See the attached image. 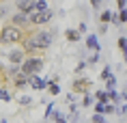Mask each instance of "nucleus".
<instances>
[{
  "label": "nucleus",
  "mask_w": 127,
  "mask_h": 123,
  "mask_svg": "<svg viewBox=\"0 0 127 123\" xmlns=\"http://www.w3.org/2000/svg\"><path fill=\"white\" fill-rule=\"evenodd\" d=\"M0 99H4V102H9V99H11V93H9V91L4 89V86L0 89Z\"/></svg>",
  "instance_id": "a211bd4d"
},
{
  "label": "nucleus",
  "mask_w": 127,
  "mask_h": 123,
  "mask_svg": "<svg viewBox=\"0 0 127 123\" xmlns=\"http://www.w3.org/2000/svg\"><path fill=\"white\" fill-rule=\"evenodd\" d=\"M108 76H112V71H110V67H103V71H101V80H108Z\"/></svg>",
  "instance_id": "aec40b11"
},
{
  "label": "nucleus",
  "mask_w": 127,
  "mask_h": 123,
  "mask_svg": "<svg viewBox=\"0 0 127 123\" xmlns=\"http://www.w3.org/2000/svg\"><path fill=\"white\" fill-rule=\"evenodd\" d=\"M43 69V61H41L39 56H26L24 58V63L20 65V74H24V76H37Z\"/></svg>",
  "instance_id": "7ed1b4c3"
},
{
  "label": "nucleus",
  "mask_w": 127,
  "mask_h": 123,
  "mask_svg": "<svg viewBox=\"0 0 127 123\" xmlns=\"http://www.w3.org/2000/svg\"><path fill=\"white\" fill-rule=\"evenodd\" d=\"M11 22H13L11 26H15V28H20V26H22V30L30 26V24H28V15H26V13H15L13 17H11Z\"/></svg>",
  "instance_id": "423d86ee"
},
{
  "label": "nucleus",
  "mask_w": 127,
  "mask_h": 123,
  "mask_svg": "<svg viewBox=\"0 0 127 123\" xmlns=\"http://www.w3.org/2000/svg\"><path fill=\"white\" fill-rule=\"evenodd\" d=\"M110 17H112V13H110V11H103V13L99 15V20H101V24H103V26L110 22Z\"/></svg>",
  "instance_id": "dca6fc26"
},
{
  "label": "nucleus",
  "mask_w": 127,
  "mask_h": 123,
  "mask_svg": "<svg viewBox=\"0 0 127 123\" xmlns=\"http://www.w3.org/2000/svg\"><path fill=\"white\" fill-rule=\"evenodd\" d=\"M97 99L101 104H108V91H97Z\"/></svg>",
  "instance_id": "f3484780"
},
{
  "label": "nucleus",
  "mask_w": 127,
  "mask_h": 123,
  "mask_svg": "<svg viewBox=\"0 0 127 123\" xmlns=\"http://www.w3.org/2000/svg\"><path fill=\"white\" fill-rule=\"evenodd\" d=\"M22 39H24V30H22V28H15V26H11V24H7V26L0 30V43H2V45L22 43Z\"/></svg>",
  "instance_id": "f03ea898"
},
{
  "label": "nucleus",
  "mask_w": 127,
  "mask_h": 123,
  "mask_svg": "<svg viewBox=\"0 0 127 123\" xmlns=\"http://www.w3.org/2000/svg\"><path fill=\"white\" fill-rule=\"evenodd\" d=\"M108 91H114V84H116V80H114V76H108Z\"/></svg>",
  "instance_id": "6ab92c4d"
},
{
  "label": "nucleus",
  "mask_w": 127,
  "mask_h": 123,
  "mask_svg": "<svg viewBox=\"0 0 127 123\" xmlns=\"http://www.w3.org/2000/svg\"><path fill=\"white\" fill-rule=\"evenodd\" d=\"M123 102H125V108H127V91H125V95H123Z\"/></svg>",
  "instance_id": "cd10ccee"
},
{
  "label": "nucleus",
  "mask_w": 127,
  "mask_h": 123,
  "mask_svg": "<svg viewBox=\"0 0 127 123\" xmlns=\"http://www.w3.org/2000/svg\"><path fill=\"white\" fill-rule=\"evenodd\" d=\"M45 9H47V2H45V0H34L32 11H45Z\"/></svg>",
  "instance_id": "ddd939ff"
},
{
  "label": "nucleus",
  "mask_w": 127,
  "mask_h": 123,
  "mask_svg": "<svg viewBox=\"0 0 127 123\" xmlns=\"http://www.w3.org/2000/svg\"><path fill=\"white\" fill-rule=\"evenodd\" d=\"M97 61H99V52H95V56H91V58H88V63H91V65H95Z\"/></svg>",
  "instance_id": "5701e85b"
},
{
  "label": "nucleus",
  "mask_w": 127,
  "mask_h": 123,
  "mask_svg": "<svg viewBox=\"0 0 127 123\" xmlns=\"http://www.w3.org/2000/svg\"><path fill=\"white\" fill-rule=\"evenodd\" d=\"M93 123H106L103 115H95V117H93Z\"/></svg>",
  "instance_id": "4be33fe9"
},
{
  "label": "nucleus",
  "mask_w": 127,
  "mask_h": 123,
  "mask_svg": "<svg viewBox=\"0 0 127 123\" xmlns=\"http://www.w3.org/2000/svg\"><path fill=\"white\" fill-rule=\"evenodd\" d=\"M91 7H93V9H99L101 7V0H91Z\"/></svg>",
  "instance_id": "bb28decb"
},
{
  "label": "nucleus",
  "mask_w": 127,
  "mask_h": 123,
  "mask_svg": "<svg viewBox=\"0 0 127 123\" xmlns=\"http://www.w3.org/2000/svg\"><path fill=\"white\" fill-rule=\"evenodd\" d=\"M13 84H15V89H22L24 84H28V76H24V74H17L13 78Z\"/></svg>",
  "instance_id": "9b49d317"
},
{
  "label": "nucleus",
  "mask_w": 127,
  "mask_h": 123,
  "mask_svg": "<svg viewBox=\"0 0 127 123\" xmlns=\"http://www.w3.org/2000/svg\"><path fill=\"white\" fill-rule=\"evenodd\" d=\"M0 123H2V121H0Z\"/></svg>",
  "instance_id": "c756f323"
},
{
  "label": "nucleus",
  "mask_w": 127,
  "mask_h": 123,
  "mask_svg": "<svg viewBox=\"0 0 127 123\" xmlns=\"http://www.w3.org/2000/svg\"><path fill=\"white\" fill-rule=\"evenodd\" d=\"M0 78H2V74H0Z\"/></svg>",
  "instance_id": "c85d7f7f"
},
{
  "label": "nucleus",
  "mask_w": 127,
  "mask_h": 123,
  "mask_svg": "<svg viewBox=\"0 0 127 123\" xmlns=\"http://www.w3.org/2000/svg\"><path fill=\"white\" fill-rule=\"evenodd\" d=\"M116 4H119L121 11H125V4H127V0H116Z\"/></svg>",
  "instance_id": "a878e982"
},
{
  "label": "nucleus",
  "mask_w": 127,
  "mask_h": 123,
  "mask_svg": "<svg viewBox=\"0 0 127 123\" xmlns=\"http://www.w3.org/2000/svg\"><path fill=\"white\" fill-rule=\"evenodd\" d=\"M32 4H34V0H17V13H30L32 11Z\"/></svg>",
  "instance_id": "1a4fd4ad"
},
{
  "label": "nucleus",
  "mask_w": 127,
  "mask_h": 123,
  "mask_svg": "<svg viewBox=\"0 0 127 123\" xmlns=\"http://www.w3.org/2000/svg\"><path fill=\"white\" fill-rule=\"evenodd\" d=\"M86 45H88V50L99 52V41H97V37H95V35H88V37H86Z\"/></svg>",
  "instance_id": "9d476101"
},
{
  "label": "nucleus",
  "mask_w": 127,
  "mask_h": 123,
  "mask_svg": "<svg viewBox=\"0 0 127 123\" xmlns=\"http://www.w3.org/2000/svg\"><path fill=\"white\" fill-rule=\"evenodd\" d=\"M119 48L123 50V56H125V61H127V39H125V37H121V39H119Z\"/></svg>",
  "instance_id": "4468645a"
},
{
  "label": "nucleus",
  "mask_w": 127,
  "mask_h": 123,
  "mask_svg": "<svg viewBox=\"0 0 127 123\" xmlns=\"http://www.w3.org/2000/svg\"><path fill=\"white\" fill-rule=\"evenodd\" d=\"M91 102H93V97H91V95H84V102H82V106H91Z\"/></svg>",
  "instance_id": "b1692460"
},
{
  "label": "nucleus",
  "mask_w": 127,
  "mask_h": 123,
  "mask_svg": "<svg viewBox=\"0 0 127 123\" xmlns=\"http://www.w3.org/2000/svg\"><path fill=\"white\" fill-rule=\"evenodd\" d=\"M52 41H54V33H50V30H34V33L24 35L22 50L24 52H39V50L50 48Z\"/></svg>",
  "instance_id": "f257e3e1"
},
{
  "label": "nucleus",
  "mask_w": 127,
  "mask_h": 123,
  "mask_svg": "<svg viewBox=\"0 0 127 123\" xmlns=\"http://www.w3.org/2000/svg\"><path fill=\"white\" fill-rule=\"evenodd\" d=\"M119 22H127V9H125V11H121V15H119Z\"/></svg>",
  "instance_id": "393cba45"
},
{
  "label": "nucleus",
  "mask_w": 127,
  "mask_h": 123,
  "mask_svg": "<svg viewBox=\"0 0 127 123\" xmlns=\"http://www.w3.org/2000/svg\"><path fill=\"white\" fill-rule=\"evenodd\" d=\"M28 84H30L32 89H37V91H43V89H45V86H47V84H50V82L41 80L39 76H30V78H28Z\"/></svg>",
  "instance_id": "6e6552de"
},
{
  "label": "nucleus",
  "mask_w": 127,
  "mask_h": 123,
  "mask_svg": "<svg viewBox=\"0 0 127 123\" xmlns=\"http://www.w3.org/2000/svg\"><path fill=\"white\" fill-rule=\"evenodd\" d=\"M26 58V52L24 50H13L11 54H9V63H13V65H22Z\"/></svg>",
  "instance_id": "0eeeda50"
},
{
  "label": "nucleus",
  "mask_w": 127,
  "mask_h": 123,
  "mask_svg": "<svg viewBox=\"0 0 127 123\" xmlns=\"http://www.w3.org/2000/svg\"><path fill=\"white\" fill-rule=\"evenodd\" d=\"M28 15V24L30 26H41V24H47V22L54 17V13L50 11V9H45V11H30Z\"/></svg>",
  "instance_id": "20e7f679"
},
{
  "label": "nucleus",
  "mask_w": 127,
  "mask_h": 123,
  "mask_svg": "<svg viewBox=\"0 0 127 123\" xmlns=\"http://www.w3.org/2000/svg\"><path fill=\"white\" fill-rule=\"evenodd\" d=\"M65 37H67V41H78L80 39V33H78V30H71V28H69V30H65Z\"/></svg>",
  "instance_id": "f8f14e48"
},
{
  "label": "nucleus",
  "mask_w": 127,
  "mask_h": 123,
  "mask_svg": "<svg viewBox=\"0 0 127 123\" xmlns=\"http://www.w3.org/2000/svg\"><path fill=\"white\" fill-rule=\"evenodd\" d=\"M91 86H93V82L88 80V78H75V80L71 82V89H73V93H84V95H88Z\"/></svg>",
  "instance_id": "39448f33"
},
{
  "label": "nucleus",
  "mask_w": 127,
  "mask_h": 123,
  "mask_svg": "<svg viewBox=\"0 0 127 123\" xmlns=\"http://www.w3.org/2000/svg\"><path fill=\"white\" fill-rule=\"evenodd\" d=\"M47 89H50V93H52V95H58V93H60L58 82H50V84H47Z\"/></svg>",
  "instance_id": "2eb2a0df"
},
{
  "label": "nucleus",
  "mask_w": 127,
  "mask_h": 123,
  "mask_svg": "<svg viewBox=\"0 0 127 123\" xmlns=\"http://www.w3.org/2000/svg\"><path fill=\"white\" fill-rule=\"evenodd\" d=\"M20 104H24V106H28V104H32V99L28 95H24V97H20Z\"/></svg>",
  "instance_id": "412c9836"
}]
</instances>
